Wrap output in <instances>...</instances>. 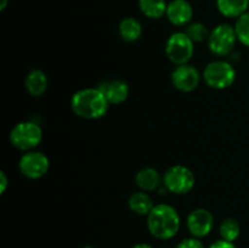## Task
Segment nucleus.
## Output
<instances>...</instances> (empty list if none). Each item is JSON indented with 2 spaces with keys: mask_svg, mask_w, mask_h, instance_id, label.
Instances as JSON below:
<instances>
[{
  "mask_svg": "<svg viewBox=\"0 0 249 248\" xmlns=\"http://www.w3.org/2000/svg\"><path fill=\"white\" fill-rule=\"evenodd\" d=\"M186 226L192 237L203 238L212 232L214 226V216L208 209L196 208L187 215Z\"/></svg>",
  "mask_w": 249,
  "mask_h": 248,
  "instance_id": "10",
  "label": "nucleus"
},
{
  "mask_svg": "<svg viewBox=\"0 0 249 248\" xmlns=\"http://www.w3.org/2000/svg\"><path fill=\"white\" fill-rule=\"evenodd\" d=\"M208 248H236V246L233 242H229V241H225L223 240V238H220V240L212 243Z\"/></svg>",
  "mask_w": 249,
  "mask_h": 248,
  "instance_id": "23",
  "label": "nucleus"
},
{
  "mask_svg": "<svg viewBox=\"0 0 249 248\" xmlns=\"http://www.w3.org/2000/svg\"><path fill=\"white\" fill-rule=\"evenodd\" d=\"M219 233L221 238L229 242H235L241 233V226L236 219L228 218L221 221L220 228H219Z\"/></svg>",
  "mask_w": 249,
  "mask_h": 248,
  "instance_id": "19",
  "label": "nucleus"
},
{
  "mask_svg": "<svg viewBox=\"0 0 249 248\" xmlns=\"http://www.w3.org/2000/svg\"><path fill=\"white\" fill-rule=\"evenodd\" d=\"M201 74L195 66L190 63L177 66L172 72V84L182 92H191L198 88Z\"/></svg>",
  "mask_w": 249,
  "mask_h": 248,
  "instance_id": "9",
  "label": "nucleus"
},
{
  "mask_svg": "<svg viewBox=\"0 0 249 248\" xmlns=\"http://www.w3.org/2000/svg\"><path fill=\"white\" fill-rule=\"evenodd\" d=\"M50 168V160L40 151H27L18 160V169L23 177L36 180L43 177Z\"/></svg>",
  "mask_w": 249,
  "mask_h": 248,
  "instance_id": "8",
  "label": "nucleus"
},
{
  "mask_svg": "<svg viewBox=\"0 0 249 248\" xmlns=\"http://www.w3.org/2000/svg\"><path fill=\"white\" fill-rule=\"evenodd\" d=\"M83 248H94V247H91V246H84Z\"/></svg>",
  "mask_w": 249,
  "mask_h": 248,
  "instance_id": "27",
  "label": "nucleus"
},
{
  "mask_svg": "<svg viewBox=\"0 0 249 248\" xmlns=\"http://www.w3.org/2000/svg\"><path fill=\"white\" fill-rule=\"evenodd\" d=\"M9 186V179H7L5 172H0V194H4L5 190Z\"/></svg>",
  "mask_w": 249,
  "mask_h": 248,
  "instance_id": "24",
  "label": "nucleus"
},
{
  "mask_svg": "<svg viewBox=\"0 0 249 248\" xmlns=\"http://www.w3.org/2000/svg\"><path fill=\"white\" fill-rule=\"evenodd\" d=\"M168 2L165 0H139V9L143 16L151 19H160L165 16Z\"/></svg>",
  "mask_w": 249,
  "mask_h": 248,
  "instance_id": "18",
  "label": "nucleus"
},
{
  "mask_svg": "<svg viewBox=\"0 0 249 248\" xmlns=\"http://www.w3.org/2000/svg\"><path fill=\"white\" fill-rule=\"evenodd\" d=\"M208 48L213 55L218 57L230 55L238 41L235 27L228 23H220L209 33Z\"/></svg>",
  "mask_w": 249,
  "mask_h": 248,
  "instance_id": "5",
  "label": "nucleus"
},
{
  "mask_svg": "<svg viewBox=\"0 0 249 248\" xmlns=\"http://www.w3.org/2000/svg\"><path fill=\"white\" fill-rule=\"evenodd\" d=\"M102 94L105 95L109 105H121L126 101L129 96V85L128 83L121 79L105 80L97 85Z\"/></svg>",
  "mask_w": 249,
  "mask_h": 248,
  "instance_id": "12",
  "label": "nucleus"
},
{
  "mask_svg": "<svg viewBox=\"0 0 249 248\" xmlns=\"http://www.w3.org/2000/svg\"><path fill=\"white\" fill-rule=\"evenodd\" d=\"M204 83L212 89H228L235 83L236 71L230 62L225 60H214L203 70Z\"/></svg>",
  "mask_w": 249,
  "mask_h": 248,
  "instance_id": "3",
  "label": "nucleus"
},
{
  "mask_svg": "<svg viewBox=\"0 0 249 248\" xmlns=\"http://www.w3.org/2000/svg\"><path fill=\"white\" fill-rule=\"evenodd\" d=\"M7 4H9V0H0V10L4 11V10L6 9Z\"/></svg>",
  "mask_w": 249,
  "mask_h": 248,
  "instance_id": "26",
  "label": "nucleus"
},
{
  "mask_svg": "<svg viewBox=\"0 0 249 248\" xmlns=\"http://www.w3.org/2000/svg\"><path fill=\"white\" fill-rule=\"evenodd\" d=\"M165 16L173 26H187L194 17V9L187 0H172L168 2Z\"/></svg>",
  "mask_w": 249,
  "mask_h": 248,
  "instance_id": "11",
  "label": "nucleus"
},
{
  "mask_svg": "<svg viewBox=\"0 0 249 248\" xmlns=\"http://www.w3.org/2000/svg\"><path fill=\"white\" fill-rule=\"evenodd\" d=\"M163 181L160 172L155 168L145 167L139 170L135 175V182L141 191L152 192L158 190Z\"/></svg>",
  "mask_w": 249,
  "mask_h": 248,
  "instance_id": "13",
  "label": "nucleus"
},
{
  "mask_svg": "<svg viewBox=\"0 0 249 248\" xmlns=\"http://www.w3.org/2000/svg\"><path fill=\"white\" fill-rule=\"evenodd\" d=\"M118 32L124 41L133 43V41L139 40L142 35V26L135 17H125L119 23Z\"/></svg>",
  "mask_w": 249,
  "mask_h": 248,
  "instance_id": "16",
  "label": "nucleus"
},
{
  "mask_svg": "<svg viewBox=\"0 0 249 248\" xmlns=\"http://www.w3.org/2000/svg\"><path fill=\"white\" fill-rule=\"evenodd\" d=\"M177 248H206V247H204V245L202 243V241L199 240V238L189 237L180 241V242L178 243Z\"/></svg>",
  "mask_w": 249,
  "mask_h": 248,
  "instance_id": "22",
  "label": "nucleus"
},
{
  "mask_svg": "<svg viewBox=\"0 0 249 248\" xmlns=\"http://www.w3.org/2000/svg\"><path fill=\"white\" fill-rule=\"evenodd\" d=\"M196 184V177L190 168L181 164H175L168 168L163 175V185L174 195H186Z\"/></svg>",
  "mask_w": 249,
  "mask_h": 248,
  "instance_id": "6",
  "label": "nucleus"
},
{
  "mask_svg": "<svg viewBox=\"0 0 249 248\" xmlns=\"http://www.w3.org/2000/svg\"><path fill=\"white\" fill-rule=\"evenodd\" d=\"M128 206L131 209V212H134L135 214L147 216L150 214V212L153 209L155 204H153V201L150 195L147 192L141 191L140 190L138 192H134L129 197Z\"/></svg>",
  "mask_w": 249,
  "mask_h": 248,
  "instance_id": "17",
  "label": "nucleus"
},
{
  "mask_svg": "<svg viewBox=\"0 0 249 248\" xmlns=\"http://www.w3.org/2000/svg\"><path fill=\"white\" fill-rule=\"evenodd\" d=\"M195 53V43L186 32H175L165 43V53L170 62L180 66L189 63Z\"/></svg>",
  "mask_w": 249,
  "mask_h": 248,
  "instance_id": "7",
  "label": "nucleus"
},
{
  "mask_svg": "<svg viewBox=\"0 0 249 248\" xmlns=\"http://www.w3.org/2000/svg\"><path fill=\"white\" fill-rule=\"evenodd\" d=\"M181 219L177 209L170 204H156L147 215V229L158 240H170L180 230Z\"/></svg>",
  "mask_w": 249,
  "mask_h": 248,
  "instance_id": "2",
  "label": "nucleus"
},
{
  "mask_svg": "<svg viewBox=\"0 0 249 248\" xmlns=\"http://www.w3.org/2000/svg\"><path fill=\"white\" fill-rule=\"evenodd\" d=\"M249 0H216V9L226 18H236L249 11Z\"/></svg>",
  "mask_w": 249,
  "mask_h": 248,
  "instance_id": "15",
  "label": "nucleus"
},
{
  "mask_svg": "<svg viewBox=\"0 0 249 248\" xmlns=\"http://www.w3.org/2000/svg\"><path fill=\"white\" fill-rule=\"evenodd\" d=\"M233 27H235L236 34H237L238 41L249 48V11L238 17Z\"/></svg>",
  "mask_w": 249,
  "mask_h": 248,
  "instance_id": "21",
  "label": "nucleus"
},
{
  "mask_svg": "<svg viewBox=\"0 0 249 248\" xmlns=\"http://www.w3.org/2000/svg\"><path fill=\"white\" fill-rule=\"evenodd\" d=\"M10 142L21 151H32L43 140V130L34 122L26 121L17 123L10 131Z\"/></svg>",
  "mask_w": 249,
  "mask_h": 248,
  "instance_id": "4",
  "label": "nucleus"
},
{
  "mask_svg": "<svg viewBox=\"0 0 249 248\" xmlns=\"http://www.w3.org/2000/svg\"><path fill=\"white\" fill-rule=\"evenodd\" d=\"M185 32L194 43H202L204 40H208L209 33H211L206 24H203L202 22H191L190 24H187Z\"/></svg>",
  "mask_w": 249,
  "mask_h": 248,
  "instance_id": "20",
  "label": "nucleus"
},
{
  "mask_svg": "<svg viewBox=\"0 0 249 248\" xmlns=\"http://www.w3.org/2000/svg\"><path fill=\"white\" fill-rule=\"evenodd\" d=\"M24 87L29 95L39 97L48 90L49 80L45 73L40 70H33L27 74L24 79Z\"/></svg>",
  "mask_w": 249,
  "mask_h": 248,
  "instance_id": "14",
  "label": "nucleus"
},
{
  "mask_svg": "<svg viewBox=\"0 0 249 248\" xmlns=\"http://www.w3.org/2000/svg\"><path fill=\"white\" fill-rule=\"evenodd\" d=\"M131 248H153V247L151 245H148V243H138V245L133 246Z\"/></svg>",
  "mask_w": 249,
  "mask_h": 248,
  "instance_id": "25",
  "label": "nucleus"
},
{
  "mask_svg": "<svg viewBox=\"0 0 249 248\" xmlns=\"http://www.w3.org/2000/svg\"><path fill=\"white\" fill-rule=\"evenodd\" d=\"M109 104L99 88H84L71 97V108L83 119L102 118L108 111Z\"/></svg>",
  "mask_w": 249,
  "mask_h": 248,
  "instance_id": "1",
  "label": "nucleus"
}]
</instances>
